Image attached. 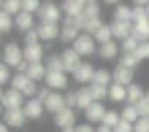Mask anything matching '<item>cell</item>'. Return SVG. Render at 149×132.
<instances>
[{"label":"cell","instance_id":"obj_7","mask_svg":"<svg viewBox=\"0 0 149 132\" xmlns=\"http://www.w3.org/2000/svg\"><path fill=\"white\" fill-rule=\"evenodd\" d=\"M136 16H133V35L138 41H149V16H146V11H133Z\"/></svg>","mask_w":149,"mask_h":132},{"label":"cell","instance_id":"obj_3","mask_svg":"<svg viewBox=\"0 0 149 132\" xmlns=\"http://www.w3.org/2000/svg\"><path fill=\"white\" fill-rule=\"evenodd\" d=\"M0 54H3V65H8L14 73H16V67L24 62V49H22L16 41H6V46H3Z\"/></svg>","mask_w":149,"mask_h":132},{"label":"cell","instance_id":"obj_29","mask_svg":"<svg viewBox=\"0 0 149 132\" xmlns=\"http://www.w3.org/2000/svg\"><path fill=\"white\" fill-rule=\"evenodd\" d=\"M43 65H46L49 73H65V65H63V57H60V54H46Z\"/></svg>","mask_w":149,"mask_h":132},{"label":"cell","instance_id":"obj_2","mask_svg":"<svg viewBox=\"0 0 149 132\" xmlns=\"http://www.w3.org/2000/svg\"><path fill=\"white\" fill-rule=\"evenodd\" d=\"M36 16H38V22H46V24H63V19H65L63 6H60V3H52V0H43V3H41V11Z\"/></svg>","mask_w":149,"mask_h":132},{"label":"cell","instance_id":"obj_19","mask_svg":"<svg viewBox=\"0 0 149 132\" xmlns=\"http://www.w3.org/2000/svg\"><path fill=\"white\" fill-rule=\"evenodd\" d=\"M3 121H6L11 129H22L24 124H27V116H24V111H22V108H19V111H6Z\"/></svg>","mask_w":149,"mask_h":132},{"label":"cell","instance_id":"obj_47","mask_svg":"<svg viewBox=\"0 0 149 132\" xmlns=\"http://www.w3.org/2000/svg\"><path fill=\"white\" fill-rule=\"evenodd\" d=\"M76 132H95V127L87 124V121H81V124H76Z\"/></svg>","mask_w":149,"mask_h":132},{"label":"cell","instance_id":"obj_54","mask_svg":"<svg viewBox=\"0 0 149 132\" xmlns=\"http://www.w3.org/2000/svg\"><path fill=\"white\" fill-rule=\"evenodd\" d=\"M0 65H3V54H0Z\"/></svg>","mask_w":149,"mask_h":132},{"label":"cell","instance_id":"obj_24","mask_svg":"<svg viewBox=\"0 0 149 132\" xmlns=\"http://www.w3.org/2000/svg\"><path fill=\"white\" fill-rule=\"evenodd\" d=\"M24 49V59L27 62H43L46 59V46L38 43V46H22Z\"/></svg>","mask_w":149,"mask_h":132},{"label":"cell","instance_id":"obj_30","mask_svg":"<svg viewBox=\"0 0 149 132\" xmlns=\"http://www.w3.org/2000/svg\"><path fill=\"white\" fill-rule=\"evenodd\" d=\"M81 19H100V3H95V0H84Z\"/></svg>","mask_w":149,"mask_h":132},{"label":"cell","instance_id":"obj_5","mask_svg":"<svg viewBox=\"0 0 149 132\" xmlns=\"http://www.w3.org/2000/svg\"><path fill=\"white\" fill-rule=\"evenodd\" d=\"M71 49H73L81 59H84V57H95V54H98V43H95V38H92V35H84V32L73 41V46H71Z\"/></svg>","mask_w":149,"mask_h":132},{"label":"cell","instance_id":"obj_9","mask_svg":"<svg viewBox=\"0 0 149 132\" xmlns=\"http://www.w3.org/2000/svg\"><path fill=\"white\" fill-rule=\"evenodd\" d=\"M68 84H71V76L68 73H49L46 81H43V86H49L52 92H68Z\"/></svg>","mask_w":149,"mask_h":132},{"label":"cell","instance_id":"obj_18","mask_svg":"<svg viewBox=\"0 0 149 132\" xmlns=\"http://www.w3.org/2000/svg\"><path fill=\"white\" fill-rule=\"evenodd\" d=\"M111 24V32H114V41L117 43H122V41H127L130 35H133V24H125V22H109Z\"/></svg>","mask_w":149,"mask_h":132},{"label":"cell","instance_id":"obj_8","mask_svg":"<svg viewBox=\"0 0 149 132\" xmlns=\"http://www.w3.org/2000/svg\"><path fill=\"white\" fill-rule=\"evenodd\" d=\"M106 113H109L106 102H92L90 108L84 111V121H87V124H92V127H98V124H103V119H106Z\"/></svg>","mask_w":149,"mask_h":132},{"label":"cell","instance_id":"obj_38","mask_svg":"<svg viewBox=\"0 0 149 132\" xmlns=\"http://www.w3.org/2000/svg\"><path fill=\"white\" fill-rule=\"evenodd\" d=\"M11 78H14V70L8 67V65H0V86H11Z\"/></svg>","mask_w":149,"mask_h":132},{"label":"cell","instance_id":"obj_32","mask_svg":"<svg viewBox=\"0 0 149 132\" xmlns=\"http://www.w3.org/2000/svg\"><path fill=\"white\" fill-rule=\"evenodd\" d=\"M117 65H122V67H127V70H133V73H136V67L141 65V57H138V54H122L117 59Z\"/></svg>","mask_w":149,"mask_h":132},{"label":"cell","instance_id":"obj_40","mask_svg":"<svg viewBox=\"0 0 149 132\" xmlns=\"http://www.w3.org/2000/svg\"><path fill=\"white\" fill-rule=\"evenodd\" d=\"M119 121H122V119H119V111H109V113H106V119H103V124H106L109 129H117V127H119Z\"/></svg>","mask_w":149,"mask_h":132},{"label":"cell","instance_id":"obj_15","mask_svg":"<svg viewBox=\"0 0 149 132\" xmlns=\"http://www.w3.org/2000/svg\"><path fill=\"white\" fill-rule=\"evenodd\" d=\"M24 94H19V92H14V89H6V97H3V108L6 111H19V108H24Z\"/></svg>","mask_w":149,"mask_h":132},{"label":"cell","instance_id":"obj_4","mask_svg":"<svg viewBox=\"0 0 149 132\" xmlns=\"http://www.w3.org/2000/svg\"><path fill=\"white\" fill-rule=\"evenodd\" d=\"M60 27H63V32H60V41L68 43V46H73V41L81 35V19H71V16H65Z\"/></svg>","mask_w":149,"mask_h":132},{"label":"cell","instance_id":"obj_44","mask_svg":"<svg viewBox=\"0 0 149 132\" xmlns=\"http://www.w3.org/2000/svg\"><path fill=\"white\" fill-rule=\"evenodd\" d=\"M136 108H138V113H141V119H149V100H144V102H138Z\"/></svg>","mask_w":149,"mask_h":132},{"label":"cell","instance_id":"obj_27","mask_svg":"<svg viewBox=\"0 0 149 132\" xmlns=\"http://www.w3.org/2000/svg\"><path fill=\"white\" fill-rule=\"evenodd\" d=\"M146 100V89H141V84H130L127 86V102L130 105H138V102H144Z\"/></svg>","mask_w":149,"mask_h":132},{"label":"cell","instance_id":"obj_42","mask_svg":"<svg viewBox=\"0 0 149 132\" xmlns=\"http://www.w3.org/2000/svg\"><path fill=\"white\" fill-rule=\"evenodd\" d=\"M65 105L76 111V89H68V92H65Z\"/></svg>","mask_w":149,"mask_h":132},{"label":"cell","instance_id":"obj_50","mask_svg":"<svg viewBox=\"0 0 149 132\" xmlns=\"http://www.w3.org/2000/svg\"><path fill=\"white\" fill-rule=\"evenodd\" d=\"M3 116H6V108H3V102H0V121H3Z\"/></svg>","mask_w":149,"mask_h":132},{"label":"cell","instance_id":"obj_21","mask_svg":"<svg viewBox=\"0 0 149 132\" xmlns=\"http://www.w3.org/2000/svg\"><path fill=\"white\" fill-rule=\"evenodd\" d=\"M60 6H63V14L71 16V19H81V14H84V0H65Z\"/></svg>","mask_w":149,"mask_h":132},{"label":"cell","instance_id":"obj_25","mask_svg":"<svg viewBox=\"0 0 149 132\" xmlns=\"http://www.w3.org/2000/svg\"><path fill=\"white\" fill-rule=\"evenodd\" d=\"M109 102H117L119 108L127 102V86H119V84H111L109 86Z\"/></svg>","mask_w":149,"mask_h":132},{"label":"cell","instance_id":"obj_22","mask_svg":"<svg viewBox=\"0 0 149 132\" xmlns=\"http://www.w3.org/2000/svg\"><path fill=\"white\" fill-rule=\"evenodd\" d=\"M133 6L130 3H119L114 8V22H125V24H133Z\"/></svg>","mask_w":149,"mask_h":132},{"label":"cell","instance_id":"obj_6","mask_svg":"<svg viewBox=\"0 0 149 132\" xmlns=\"http://www.w3.org/2000/svg\"><path fill=\"white\" fill-rule=\"evenodd\" d=\"M95 73H98V67H95L92 62H87V59H84V62H81V65H79L73 73H71V78H76V84H79V86H90V84L95 81Z\"/></svg>","mask_w":149,"mask_h":132},{"label":"cell","instance_id":"obj_49","mask_svg":"<svg viewBox=\"0 0 149 132\" xmlns=\"http://www.w3.org/2000/svg\"><path fill=\"white\" fill-rule=\"evenodd\" d=\"M0 132H14V129H11V127H8V124H6V121H0Z\"/></svg>","mask_w":149,"mask_h":132},{"label":"cell","instance_id":"obj_10","mask_svg":"<svg viewBox=\"0 0 149 132\" xmlns=\"http://www.w3.org/2000/svg\"><path fill=\"white\" fill-rule=\"evenodd\" d=\"M60 32H63V27H60V24H46V22H38V35H41V43H54V41H60Z\"/></svg>","mask_w":149,"mask_h":132},{"label":"cell","instance_id":"obj_16","mask_svg":"<svg viewBox=\"0 0 149 132\" xmlns=\"http://www.w3.org/2000/svg\"><path fill=\"white\" fill-rule=\"evenodd\" d=\"M22 111H24V116H27V121H38L43 113H46V108H43V102H41L38 97H36V100H27Z\"/></svg>","mask_w":149,"mask_h":132},{"label":"cell","instance_id":"obj_14","mask_svg":"<svg viewBox=\"0 0 149 132\" xmlns=\"http://www.w3.org/2000/svg\"><path fill=\"white\" fill-rule=\"evenodd\" d=\"M54 127L63 132V129H71L76 127V111L73 108H65V111H60L57 116H54Z\"/></svg>","mask_w":149,"mask_h":132},{"label":"cell","instance_id":"obj_36","mask_svg":"<svg viewBox=\"0 0 149 132\" xmlns=\"http://www.w3.org/2000/svg\"><path fill=\"white\" fill-rule=\"evenodd\" d=\"M11 30H16V27H14V16L8 14V11H0V32L8 35Z\"/></svg>","mask_w":149,"mask_h":132},{"label":"cell","instance_id":"obj_11","mask_svg":"<svg viewBox=\"0 0 149 132\" xmlns=\"http://www.w3.org/2000/svg\"><path fill=\"white\" fill-rule=\"evenodd\" d=\"M36 19H38V16H33V14H27V11H22L19 16H14V27L19 30L22 35H27L30 30H36V27H38V22H36Z\"/></svg>","mask_w":149,"mask_h":132},{"label":"cell","instance_id":"obj_28","mask_svg":"<svg viewBox=\"0 0 149 132\" xmlns=\"http://www.w3.org/2000/svg\"><path fill=\"white\" fill-rule=\"evenodd\" d=\"M119 119H122V121H127V124H136V121L141 119V113H138V108H136V105L125 102V105L119 108Z\"/></svg>","mask_w":149,"mask_h":132},{"label":"cell","instance_id":"obj_35","mask_svg":"<svg viewBox=\"0 0 149 132\" xmlns=\"http://www.w3.org/2000/svg\"><path fill=\"white\" fill-rule=\"evenodd\" d=\"M92 84L111 86V84H114V76H111V70H106V67H98V73H95V81H92Z\"/></svg>","mask_w":149,"mask_h":132},{"label":"cell","instance_id":"obj_33","mask_svg":"<svg viewBox=\"0 0 149 132\" xmlns=\"http://www.w3.org/2000/svg\"><path fill=\"white\" fill-rule=\"evenodd\" d=\"M119 49H122V54H138V49H141V41H138L136 35H130L127 41H122V43H119Z\"/></svg>","mask_w":149,"mask_h":132},{"label":"cell","instance_id":"obj_20","mask_svg":"<svg viewBox=\"0 0 149 132\" xmlns=\"http://www.w3.org/2000/svg\"><path fill=\"white\" fill-rule=\"evenodd\" d=\"M111 76H114V84H119V86H130V84H136L133 70H127V67H122V65L114 67V70H111Z\"/></svg>","mask_w":149,"mask_h":132},{"label":"cell","instance_id":"obj_53","mask_svg":"<svg viewBox=\"0 0 149 132\" xmlns=\"http://www.w3.org/2000/svg\"><path fill=\"white\" fill-rule=\"evenodd\" d=\"M63 132H76V127H71V129H63Z\"/></svg>","mask_w":149,"mask_h":132},{"label":"cell","instance_id":"obj_1","mask_svg":"<svg viewBox=\"0 0 149 132\" xmlns=\"http://www.w3.org/2000/svg\"><path fill=\"white\" fill-rule=\"evenodd\" d=\"M8 89H14V92L24 94V100H36L41 86H38L36 81H30V78H27V73H14V78H11V86H8Z\"/></svg>","mask_w":149,"mask_h":132},{"label":"cell","instance_id":"obj_13","mask_svg":"<svg viewBox=\"0 0 149 132\" xmlns=\"http://www.w3.org/2000/svg\"><path fill=\"white\" fill-rule=\"evenodd\" d=\"M60 57H63V65H65V73H68V76H71V73H73V70H76L79 65H81V62H84V59H81V57H79V54H76V51H73L71 46H65L63 51H60Z\"/></svg>","mask_w":149,"mask_h":132},{"label":"cell","instance_id":"obj_45","mask_svg":"<svg viewBox=\"0 0 149 132\" xmlns=\"http://www.w3.org/2000/svg\"><path fill=\"white\" fill-rule=\"evenodd\" d=\"M138 57H141V62H144V59H149V41L141 43V49H138Z\"/></svg>","mask_w":149,"mask_h":132},{"label":"cell","instance_id":"obj_51","mask_svg":"<svg viewBox=\"0 0 149 132\" xmlns=\"http://www.w3.org/2000/svg\"><path fill=\"white\" fill-rule=\"evenodd\" d=\"M3 97H6V86H0V102H3Z\"/></svg>","mask_w":149,"mask_h":132},{"label":"cell","instance_id":"obj_37","mask_svg":"<svg viewBox=\"0 0 149 132\" xmlns=\"http://www.w3.org/2000/svg\"><path fill=\"white\" fill-rule=\"evenodd\" d=\"M3 11H8L11 16H19L24 8H22V0H6L3 3Z\"/></svg>","mask_w":149,"mask_h":132},{"label":"cell","instance_id":"obj_52","mask_svg":"<svg viewBox=\"0 0 149 132\" xmlns=\"http://www.w3.org/2000/svg\"><path fill=\"white\" fill-rule=\"evenodd\" d=\"M3 46H6V41H3V32H0V51H3Z\"/></svg>","mask_w":149,"mask_h":132},{"label":"cell","instance_id":"obj_12","mask_svg":"<svg viewBox=\"0 0 149 132\" xmlns=\"http://www.w3.org/2000/svg\"><path fill=\"white\" fill-rule=\"evenodd\" d=\"M43 108H46V113L57 116L60 111H65V108H68V105H65V94H63V92H52L49 97H46V102H43Z\"/></svg>","mask_w":149,"mask_h":132},{"label":"cell","instance_id":"obj_46","mask_svg":"<svg viewBox=\"0 0 149 132\" xmlns=\"http://www.w3.org/2000/svg\"><path fill=\"white\" fill-rule=\"evenodd\" d=\"M114 132H136V129H133V124H127V121H119V127Z\"/></svg>","mask_w":149,"mask_h":132},{"label":"cell","instance_id":"obj_17","mask_svg":"<svg viewBox=\"0 0 149 132\" xmlns=\"http://www.w3.org/2000/svg\"><path fill=\"white\" fill-rule=\"evenodd\" d=\"M98 57H100V59H106V62H111V59H119V57H122L119 43H117V41H111V43H103V46H98Z\"/></svg>","mask_w":149,"mask_h":132},{"label":"cell","instance_id":"obj_31","mask_svg":"<svg viewBox=\"0 0 149 132\" xmlns=\"http://www.w3.org/2000/svg\"><path fill=\"white\" fill-rule=\"evenodd\" d=\"M92 38H95V43H98V46H103V43H111V41H114V32H111V24H103V27H100L98 32H95Z\"/></svg>","mask_w":149,"mask_h":132},{"label":"cell","instance_id":"obj_34","mask_svg":"<svg viewBox=\"0 0 149 132\" xmlns=\"http://www.w3.org/2000/svg\"><path fill=\"white\" fill-rule=\"evenodd\" d=\"M90 92H92V100H95V102H106V100H109V86L90 84Z\"/></svg>","mask_w":149,"mask_h":132},{"label":"cell","instance_id":"obj_41","mask_svg":"<svg viewBox=\"0 0 149 132\" xmlns=\"http://www.w3.org/2000/svg\"><path fill=\"white\" fill-rule=\"evenodd\" d=\"M22 8H24L27 14H33V16H36V14L41 11V3H38V0H22Z\"/></svg>","mask_w":149,"mask_h":132},{"label":"cell","instance_id":"obj_48","mask_svg":"<svg viewBox=\"0 0 149 132\" xmlns=\"http://www.w3.org/2000/svg\"><path fill=\"white\" fill-rule=\"evenodd\" d=\"M95 132H114V129H109L106 124H98V127H95Z\"/></svg>","mask_w":149,"mask_h":132},{"label":"cell","instance_id":"obj_56","mask_svg":"<svg viewBox=\"0 0 149 132\" xmlns=\"http://www.w3.org/2000/svg\"><path fill=\"white\" fill-rule=\"evenodd\" d=\"M146 16H149V6H146Z\"/></svg>","mask_w":149,"mask_h":132},{"label":"cell","instance_id":"obj_43","mask_svg":"<svg viewBox=\"0 0 149 132\" xmlns=\"http://www.w3.org/2000/svg\"><path fill=\"white\" fill-rule=\"evenodd\" d=\"M136 132H149V119H138L136 124H133Z\"/></svg>","mask_w":149,"mask_h":132},{"label":"cell","instance_id":"obj_55","mask_svg":"<svg viewBox=\"0 0 149 132\" xmlns=\"http://www.w3.org/2000/svg\"><path fill=\"white\" fill-rule=\"evenodd\" d=\"M146 100H149V89H146Z\"/></svg>","mask_w":149,"mask_h":132},{"label":"cell","instance_id":"obj_26","mask_svg":"<svg viewBox=\"0 0 149 132\" xmlns=\"http://www.w3.org/2000/svg\"><path fill=\"white\" fill-rule=\"evenodd\" d=\"M46 76H49V70H46L43 62H30V67H27V78L30 81L41 84V81H46Z\"/></svg>","mask_w":149,"mask_h":132},{"label":"cell","instance_id":"obj_57","mask_svg":"<svg viewBox=\"0 0 149 132\" xmlns=\"http://www.w3.org/2000/svg\"><path fill=\"white\" fill-rule=\"evenodd\" d=\"M0 11H3V3H0Z\"/></svg>","mask_w":149,"mask_h":132},{"label":"cell","instance_id":"obj_39","mask_svg":"<svg viewBox=\"0 0 149 132\" xmlns=\"http://www.w3.org/2000/svg\"><path fill=\"white\" fill-rule=\"evenodd\" d=\"M41 43V35H38V27L30 30L27 35H22V46H38Z\"/></svg>","mask_w":149,"mask_h":132},{"label":"cell","instance_id":"obj_23","mask_svg":"<svg viewBox=\"0 0 149 132\" xmlns=\"http://www.w3.org/2000/svg\"><path fill=\"white\" fill-rule=\"evenodd\" d=\"M92 92H90V86H79L76 89V111H87L92 105Z\"/></svg>","mask_w":149,"mask_h":132}]
</instances>
